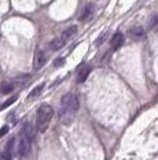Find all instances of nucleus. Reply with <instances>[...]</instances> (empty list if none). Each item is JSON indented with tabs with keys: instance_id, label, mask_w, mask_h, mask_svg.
<instances>
[{
	"instance_id": "obj_18",
	"label": "nucleus",
	"mask_w": 158,
	"mask_h": 160,
	"mask_svg": "<svg viewBox=\"0 0 158 160\" xmlns=\"http://www.w3.org/2000/svg\"><path fill=\"white\" fill-rule=\"evenodd\" d=\"M0 160H4V158H2V154L0 153Z\"/></svg>"
},
{
	"instance_id": "obj_6",
	"label": "nucleus",
	"mask_w": 158,
	"mask_h": 160,
	"mask_svg": "<svg viewBox=\"0 0 158 160\" xmlns=\"http://www.w3.org/2000/svg\"><path fill=\"white\" fill-rule=\"evenodd\" d=\"M124 42H125V37H124L123 33L119 32V31L114 33L112 36V40H111V46H112L113 50L119 49V48L124 44Z\"/></svg>"
},
{
	"instance_id": "obj_1",
	"label": "nucleus",
	"mask_w": 158,
	"mask_h": 160,
	"mask_svg": "<svg viewBox=\"0 0 158 160\" xmlns=\"http://www.w3.org/2000/svg\"><path fill=\"white\" fill-rule=\"evenodd\" d=\"M79 110V99L76 94L66 93L61 98V105L58 110L59 121L63 124H70L74 121V116Z\"/></svg>"
},
{
	"instance_id": "obj_5",
	"label": "nucleus",
	"mask_w": 158,
	"mask_h": 160,
	"mask_svg": "<svg viewBox=\"0 0 158 160\" xmlns=\"http://www.w3.org/2000/svg\"><path fill=\"white\" fill-rule=\"evenodd\" d=\"M94 10H95V6H94V4L92 2H89V4H87L85 8L82 10V12L80 14L79 19L81 22H86V20H89L92 18L93 13H94Z\"/></svg>"
},
{
	"instance_id": "obj_4",
	"label": "nucleus",
	"mask_w": 158,
	"mask_h": 160,
	"mask_svg": "<svg viewBox=\"0 0 158 160\" xmlns=\"http://www.w3.org/2000/svg\"><path fill=\"white\" fill-rule=\"evenodd\" d=\"M46 62V54L43 50L37 52V54L35 55L33 58V69L35 71H38L42 67L44 66V63Z\"/></svg>"
},
{
	"instance_id": "obj_3",
	"label": "nucleus",
	"mask_w": 158,
	"mask_h": 160,
	"mask_svg": "<svg viewBox=\"0 0 158 160\" xmlns=\"http://www.w3.org/2000/svg\"><path fill=\"white\" fill-rule=\"evenodd\" d=\"M53 116V108L49 104H42L38 110H37V115H36V126L40 133H44Z\"/></svg>"
},
{
	"instance_id": "obj_15",
	"label": "nucleus",
	"mask_w": 158,
	"mask_h": 160,
	"mask_svg": "<svg viewBox=\"0 0 158 160\" xmlns=\"http://www.w3.org/2000/svg\"><path fill=\"white\" fill-rule=\"evenodd\" d=\"M66 63V59L64 58H58V59H56V60L53 61V67L55 68H59L61 66H63Z\"/></svg>"
},
{
	"instance_id": "obj_8",
	"label": "nucleus",
	"mask_w": 158,
	"mask_h": 160,
	"mask_svg": "<svg viewBox=\"0 0 158 160\" xmlns=\"http://www.w3.org/2000/svg\"><path fill=\"white\" fill-rule=\"evenodd\" d=\"M76 33H77V27H76V25H72V27H69L68 29H66V30L62 32L61 38L67 43L68 41H70L72 38H74V37L76 36Z\"/></svg>"
},
{
	"instance_id": "obj_16",
	"label": "nucleus",
	"mask_w": 158,
	"mask_h": 160,
	"mask_svg": "<svg viewBox=\"0 0 158 160\" xmlns=\"http://www.w3.org/2000/svg\"><path fill=\"white\" fill-rule=\"evenodd\" d=\"M157 22H158V19H157V16L155 14L153 17H152V19H151V22H150V24H149V27L151 28V29H155V28L157 27Z\"/></svg>"
},
{
	"instance_id": "obj_13",
	"label": "nucleus",
	"mask_w": 158,
	"mask_h": 160,
	"mask_svg": "<svg viewBox=\"0 0 158 160\" xmlns=\"http://www.w3.org/2000/svg\"><path fill=\"white\" fill-rule=\"evenodd\" d=\"M44 86H45V84H40V85H38L37 87H35L32 91L30 92V94H29V98H35V97L40 96V94L42 93V91L44 90Z\"/></svg>"
},
{
	"instance_id": "obj_9",
	"label": "nucleus",
	"mask_w": 158,
	"mask_h": 160,
	"mask_svg": "<svg viewBox=\"0 0 158 160\" xmlns=\"http://www.w3.org/2000/svg\"><path fill=\"white\" fill-rule=\"evenodd\" d=\"M128 35L136 41L143 40L145 37V30L142 27H134L128 31Z\"/></svg>"
},
{
	"instance_id": "obj_14",
	"label": "nucleus",
	"mask_w": 158,
	"mask_h": 160,
	"mask_svg": "<svg viewBox=\"0 0 158 160\" xmlns=\"http://www.w3.org/2000/svg\"><path fill=\"white\" fill-rule=\"evenodd\" d=\"M17 98H18L17 96H13V97H11L10 99H7L6 102H4V103L0 105V111H1V110H4V109H6V108H8L10 105H12L14 102L17 100Z\"/></svg>"
},
{
	"instance_id": "obj_11",
	"label": "nucleus",
	"mask_w": 158,
	"mask_h": 160,
	"mask_svg": "<svg viewBox=\"0 0 158 160\" xmlns=\"http://www.w3.org/2000/svg\"><path fill=\"white\" fill-rule=\"evenodd\" d=\"M66 46V42L62 40L61 37H57V38H53L50 43H49V48L50 50H53V52H57L61 48H63Z\"/></svg>"
},
{
	"instance_id": "obj_17",
	"label": "nucleus",
	"mask_w": 158,
	"mask_h": 160,
	"mask_svg": "<svg viewBox=\"0 0 158 160\" xmlns=\"http://www.w3.org/2000/svg\"><path fill=\"white\" fill-rule=\"evenodd\" d=\"M7 132H8V127H7V126H4V127L0 129V138L4 136L5 134H7Z\"/></svg>"
},
{
	"instance_id": "obj_12",
	"label": "nucleus",
	"mask_w": 158,
	"mask_h": 160,
	"mask_svg": "<svg viewBox=\"0 0 158 160\" xmlns=\"http://www.w3.org/2000/svg\"><path fill=\"white\" fill-rule=\"evenodd\" d=\"M13 88H14L13 82H4L0 86V91H1V93H10V92L13 91Z\"/></svg>"
},
{
	"instance_id": "obj_10",
	"label": "nucleus",
	"mask_w": 158,
	"mask_h": 160,
	"mask_svg": "<svg viewBox=\"0 0 158 160\" xmlns=\"http://www.w3.org/2000/svg\"><path fill=\"white\" fill-rule=\"evenodd\" d=\"M91 72H92V67L91 66H85L82 67V69L79 72V74H77V82L79 84H81V82H85L87 80V78H88V75L91 74Z\"/></svg>"
},
{
	"instance_id": "obj_2",
	"label": "nucleus",
	"mask_w": 158,
	"mask_h": 160,
	"mask_svg": "<svg viewBox=\"0 0 158 160\" xmlns=\"http://www.w3.org/2000/svg\"><path fill=\"white\" fill-rule=\"evenodd\" d=\"M33 139V128L31 123H25L19 134V145H18V154L20 157H26L31 149V142Z\"/></svg>"
},
{
	"instance_id": "obj_7",
	"label": "nucleus",
	"mask_w": 158,
	"mask_h": 160,
	"mask_svg": "<svg viewBox=\"0 0 158 160\" xmlns=\"http://www.w3.org/2000/svg\"><path fill=\"white\" fill-rule=\"evenodd\" d=\"M14 138H11L8 143L6 145V148H5V152L2 153V158L4 160H11L13 158V152H14Z\"/></svg>"
}]
</instances>
